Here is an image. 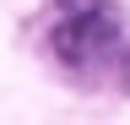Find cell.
I'll return each instance as SVG.
<instances>
[{"instance_id":"1","label":"cell","mask_w":130,"mask_h":125,"mask_svg":"<svg viewBox=\"0 0 130 125\" xmlns=\"http://www.w3.org/2000/svg\"><path fill=\"white\" fill-rule=\"evenodd\" d=\"M49 44L65 65H108V60H119L125 33L114 22V11H98V17H65Z\"/></svg>"},{"instance_id":"2","label":"cell","mask_w":130,"mask_h":125,"mask_svg":"<svg viewBox=\"0 0 130 125\" xmlns=\"http://www.w3.org/2000/svg\"><path fill=\"white\" fill-rule=\"evenodd\" d=\"M65 17H98V11H108V0H60Z\"/></svg>"},{"instance_id":"3","label":"cell","mask_w":130,"mask_h":125,"mask_svg":"<svg viewBox=\"0 0 130 125\" xmlns=\"http://www.w3.org/2000/svg\"><path fill=\"white\" fill-rule=\"evenodd\" d=\"M125 87H130V54H125Z\"/></svg>"}]
</instances>
